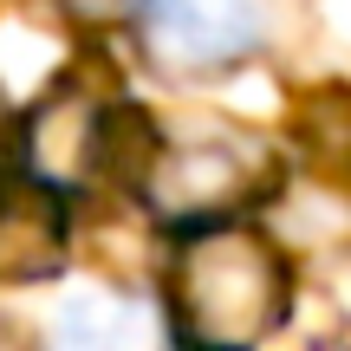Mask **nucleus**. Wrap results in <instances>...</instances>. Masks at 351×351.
I'll use <instances>...</instances> for the list:
<instances>
[{
	"instance_id": "1",
	"label": "nucleus",
	"mask_w": 351,
	"mask_h": 351,
	"mask_svg": "<svg viewBox=\"0 0 351 351\" xmlns=\"http://www.w3.org/2000/svg\"><path fill=\"white\" fill-rule=\"evenodd\" d=\"M163 287L182 351H254L287 326L293 267L247 221H208L176 234Z\"/></svg>"
},
{
	"instance_id": "2",
	"label": "nucleus",
	"mask_w": 351,
	"mask_h": 351,
	"mask_svg": "<svg viewBox=\"0 0 351 351\" xmlns=\"http://www.w3.org/2000/svg\"><path fill=\"white\" fill-rule=\"evenodd\" d=\"M130 189L156 221L208 228V221H247L280 189V150L254 130H208V137H150L130 169Z\"/></svg>"
},
{
	"instance_id": "3",
	"label": "nucleus",
	"mask_w": 351,
	"mask_h": 351,
	"mask_svg": "<svg viewBox=\"0 0 351 351\" xmlns=\"http://www.w3.org/2000/svg\"><path fill=\"white\" fill-rule=\"evenodd\" d=\"M130 124H137V111H130L124 98L85 85V78H59V85L20 117L13 169H20L26 182H39L46 195H59V202L85 195L104 176L130 182V169H137V156H143V150L130 156V143H124Z\"/></svg>"
},
{
	"instance_id": "4",
	"label": "nucleus",
	"mask_w": 351,
	"mask_h": 351,
	"mask_svg": "<svg viewBox=\"0 0 351 351\" xmlns=\"http://www.w3.org/2000/svg\"><path fill=\"white\" fill-rule=\"evenodd\" d=\"M137 13L163 72H228L261 46V0H143Z\"/></svg>"
},
{
	"instance_id": "5",
	"label": "nucleus",
	"mask_w": 351,
	"mask_h": 351,
	"mask_svg": "<svg viewBox=\"0 0 351 351\" xmlns=\"http://www.w3.org/2000/svg\"><path fill=\"white\" fill-rule=\"evenodd\" d=\"M65 267V202L26 182L20 169L0 176V274L46 280Z\"/></svg>"
},
{
	"instance_id": "6",
	"label": "nucleus",
	"mask_w": 351,
	"mask_h": 351,
	"mask_svg": "<svg viewBox=\"0 0 351 351\" xmlns=\"http://www.w3.org/2000/svg\"><path fill=\"white\" fill-rule=\"evenodd\" d=\"M52 351H156V319L130 293H78L52 319Z\"/></svg>"
},
{
	"instance_id": "7",
	"label": "nucleus",
	"mask_w": 351,
	"mask_h": 351,
	"mask_svg": "<svg viewBox=\"0 0 351 351\" xmlns=\"http://www.w3.org/2000/svg\"><path fill=\"white\" fill-rule=\"evenodd\" d=\"M137 7H143V0H59V13L72 26H85V33H104V26L137 20Z\"/></svg>"
},
{
	"instance_id": "8",
	"label": "nucleus",
	"mask_w": 351,
	"mask_h": 351,
	"mask_svg": "<svg viewBox=\"0 0 351 351\" xmlns=\"http://www.w3.org/2000/svg\"><path fill=\"white\" fill-rule=\"evenodd\" d=\"M0 351H13V339H0Z\"/></svg>"
}]
</instances>
